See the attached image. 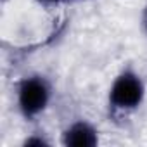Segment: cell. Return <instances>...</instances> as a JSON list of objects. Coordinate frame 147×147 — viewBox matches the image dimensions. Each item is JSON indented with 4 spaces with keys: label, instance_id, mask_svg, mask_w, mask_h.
Returning <instances> with one entry per match:
<instances>
[{
    "label": "cell",
    "instance_id": "obj_4",
    "mask_svg": "<svg viewBox=\"0 0 147 147\" xmlns=\"http://www.w3.org/2000/svg\"><path fill=\"white\" fill-rule=\"evenodd\" d=\"M49 142H45L43 138H38V137H31L24 142V145H47Z\"/></svg>",
    "mask_w": 147,
    "mask_h": 147
},
{
    "label": "cell",
    "instance_id": "obj_6",
    "mask_svg": "<svg viewBox=\"0 0 147 147\" xmlns=\"http://www.w3.org/2000/svg\"><path fill=\"white\" fill-rule=\"evenodd\" d=\"M42 2H47V4H55V2H59V0H42Z\"/></svg>",
    "mask_w": 147,
    "mask_h": 147
},
{
    "label": "cell",
    "instance_id": "obj_3",
    "mask_svg": "<svg viewBox=\"0 0 147 147\" xmlns=\"http://www.w3.org/2000/svg\"><path fill=\"white\" fill-rule=\"evenodd\" d=\"M97 142H99L97 131L87 121H78L71 125L62 133V144L69 147H94L97 145Z\"/></svg>",
    "mask_w": 147,
    "mask_h": 147
},
{
    "label": "cell",
    "instance_id": "obj_2",
    "mask_svg": "<svg viewBox=\"0 0 147 147\" xmlns=\"http://www.w3.org/2000/svg\"><path fill=\"white\" fill-rule=\"evenodd\" d=\"M49 97H50L49 85L40 76H31L19 83L18 100H19V109L26 118L40 114L47 107Z\"/></svg>",
    "mask_w": 147,
    "mask_h": 147
},
{
    "label": "cell",
    "instance_id": "obj_1",
    "mask_svg": "<svg viewBox=\"0 0 147 147\" xmlns=\"http://www.w3.org/2000/svg\"><path fill=\"white\" fill-rule=\"evenodd\" d=\"M144 100V83L131 71H125L114 80L109 92V104L116 111H131Z\"/></svg>",
    "mask_w": 147,
    "mask_h": 147
},
{
    "label": "cell",
    "instance_id": "obj_5",
    "mask_svg": "<svg viewBox=\"0 0 147 147\" xmlns=\"http://www.w3.org/2000/svg\"><path fill=\"white\" fill-rule=\"evenodd\" d=\"M142 23H144V28H145V31H147V7H145V11H144V16H142Z\"/></svg>",
    "mask_w": 147,
    "mask_h": 147
}]
</instances>
